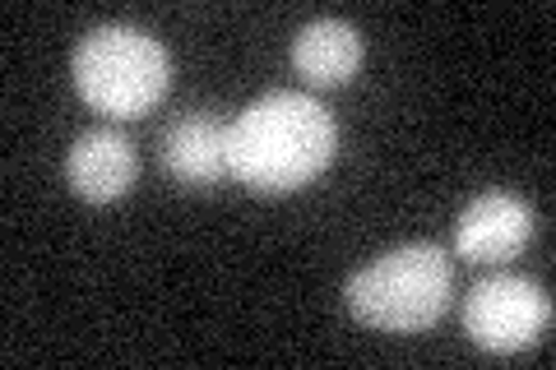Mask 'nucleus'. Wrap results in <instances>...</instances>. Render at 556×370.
<instances>
[{
	"label": "nucleus",
	"instance_id": "f257e3e1",
	"mask_svg": "<svg viewBox=\"0 0 556 370\" xmlns=\"http://www.w3.org/2000/svg\"><path fill=\"white\" fill-rule=\"evenodd\" d=\"M334 144L339 130L325 102L278 88L228 120V176L255 195H288L329 167Z\"/></svg>",
	"mask_w": 556,
	"mask_h": 370
},
{
	"label": "nucleus",
	"instance_id": "f03ea898",
	"mask_svg": "<svg viewBox=\"0 0 556 370\" xmlns=\"http://www.w3.org/2000/svg\"><path fill=\"white\" fill-rule=\"evenodd\" d=\"M450 296H455V259L431 241H413L348 278L343 306L371 329L422 333L445 315Z\"/></svg>",
	"mask_w": 556,
	"mask_h": 370
},
{
	"label": "nucleus",
	"instance_id": "7ed1b4c3",
	"mask_svg": "<svg viewBox=\"0 0 556 370\" xmlns=\"http://www.w3.org/2000/svg\"><path fill=\"white\" fill-rule=\"evenodd\" d=\"M172 84V56L159 38L130 24H98L75 47V88L112 120L144 116Z\"/></svg>",
	"mask_w": 556,
	"mask_h": 370
},
{
	"label": "nucleus",
	"instance_id": "20e7f679",
	"mask_svg": "<svg viewBox=\"0 0 556 370\" xmlns=\"http://www.w3.org/2000/svg\"><path fill=\"white\" fill-rule=\"evenodd\" d=\"M552 324V296L525 273H492L464 296V333L482 352H525Z\"/></svg>",
	"mask_w": 556,
	"mask_h": 370
},
{
	"label": "nucleus",
	"instance_id": "39448f33",
	"mask_svg": "<svg viewBox=\"0 0 556 370\" xmlns=\"http://www.w3.org/2000/svg\"><path fill=\"white\" fill-rule=\"evenodd\" d=\"M533 237V208L510 190H482L455 222V255L468 264H506Z\"/></svg>",
	"mask_w": 556,
	"mask_h": 370
},
{
	"label": "nucleus",
	"instance_id": "423d86ee",
	"mask_svg": "<svg viewBox=\"0 0 556 370\" xmlns=\"http://www.w3.org/2000/svg\"><path fill=\"white\" fill-rule=\"evenodd\" d=\"M163 167L190 190H208L228 176V120L190 107L159 135Z\"/></svg>",
	"mask_w": 556,
	"mask_h": 370
},
{
	"label": "nucleus",
	"instance_id": "0eeeda50",
	"mask_svg": "<svg viewBox=\"0 0 556 370\" xmlns=\"http://www.w3.org/2000/svg\"><path fill=\"white\" fill-rule=\"evenodd\" d=\"M139 153L121 130H84L65 153V181L79 200L112 204L135 186Z\"/></svg>",
	"mask_w": 556,
	"mask_h": 370
},
{
	"label": "nucleus",
	"instance_id": "6e6552de",
	"mask_svg": "<svg viewBox=\"0 0 556 370\" xmlns=\"http://www.w3.org/2000/svg\"><path fill=\"white\" fill-rule=\"evenodd\" d=\"M292 65L316 88H339L362 69V33L348 20H311L292 38Z\"/></svg>",
	"mask_w": 556,
	"mask_h": 370
}]
</instances>
